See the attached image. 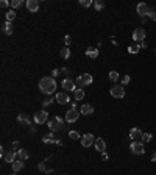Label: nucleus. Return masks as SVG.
Wrapping results in <instances>:
<instances>
[{"mask_svg":"<svg viewBox=\"0 0 156 175\" xmlns=\"http://www.w3.org/2000/svg\"><path fill=\"white\" fill-rule=\"evenodd\" d=\"M55 89H56V81H55L53 77H44L41 78L39 81V91L45 96H50L55 92Z\"/></svg>","mask_w":156,"mask_h":175,"instance_id":"f257e3e1","label":"nucleus"},{"mask_svg":"<svg viewBox=\"0 0 156 175\" xmlns=\"http://www.w3.org/2000/svg\"><path fill=\"white\" fill-rule=\"evenodd\" d=\"M75 83H77V88L83 89L84 86H88V85H91V83H92V75H89V73H83V75H78L77 80H75Z\"/></svg>","mask_w":156,"mask_h":175,"instance_id":"f03ea898","label":"nucleus"},{"mask_svg":"<svg viewBox=\"0 0 156 175\" xmlns=\"http://www.w3.org/2000/svg\"><path fill=\"white\" fill-rule=\"evenodd\" d=\"M109 94L114 99H123L125 97V88L122 85H114L111 89H109Z\"/></svg>","mask_w":156,"mask_h":175,"instance_id":"7ed1b4c3","label":"nucleus"},{"mask_svg":"<svg viewBox=\"0 0 156 175\" xmlns=\"http://www.w3.org/2000/svg\"><path fill=\"white\" fill-rule=\"evenodd\" d=\"M130 149L134 155H144L145 153V149H144V142L142 141H133Z\"/></svg>","mask_w":156,"mask_h":175,"instance_id":"20e7f679","label":"nucleus"},{"mask_svg":"<svg viewBox=\"0 0 156 175\" xmlns=\"http://www.w3.org/2000/svg\"><path fill=\"white\" fill-rule=\"evenodd\" d=\"M49 128L52 131H58V130H61L62 128V119L61 117H53L52 121H49Z\"/></svg>","mask_w":156,"mask_h":175,"instance_id":"39448f33","label":"nucleus"},{"mask_svg":"<svg viewBox=\"0 0 156 175\" xmlns=\"http://www.w3.org/2000/svg\"><path fill=\"white\" fill-rule=\"evenodd\" d=\"M47 117H49V113L45 109H41V111L34 113V124H45Z\"/></svg>","mask_w":156,"mask_h":175,"instance_id":"423d86ee","label":"nucleus"},{"mask_svg":"<svg viewBox=\"0 0 156 175\" xmlns=\"http://www.w3.org/2000/svg\"><path fill=\"white\" fill-rule=\"evenodd\" d=\"M145 30L142 28V27H139V28H134V31H133V39L136 41V42H144L145 41Z\"/></svg>","mask_w":156,"mask_h":175,"instance_id":"0eeeda50","label":"nucleus"},{"mask_svg":"<svg viewBox=\"0 0 156 175\" xmlns=\"http://www.w3.org/2000/svg\"><path fill=\"white\" fill-rule=\"evenodd\" d=\"M92 144H95V136L92 133H86L84 136H81V145L83 147H91Z\"/></svg>","mask_w":156,"mask_h":175,"instance_id":"6e6552de","label":"nucleus"},{"mask_svg":"<svg viewBox=\"0 0 156 175\" xmlns=\"http://www.w3.org/2000/svg\"><path fill=\"white\" fill-rule=\"evenodd\" d=\"M80 114L81 113H78V109H69V111L66 113V122H69V124H72V122H75L77 119L80 117Z\"/></svg>","mask_w":156,"mask_h":175,"instance_id":"1a4fd4ad","label":"nucleus"},{"mask_svg":"<svg viewBox=\"0 0 156 175\" xmlns=\"http://www.w3.org/2000/svg\"><path fill=\"white\" fill-rule=\"evenodd\" d=\"M61 86L66 89V91H75V89H77V83L73 81L72 78H64L62 83H61Z\"/></svg>","mask_w":156,"mask_h":175,"instance_id":"9d476101","label":"nucleus"},{"mask_svg":"<svg viewBox=\"0 0 156 175\" xmlns=\"http://www.w3.org/2000/svg\"><path fill=\"white\" fill-rule=\"evenodd\" d=\"M27 10L30 13H36L39 10V0H27Z\"/></svg>","mask_w":156,"mask_h":175,"instance_id":"9b49d317","label":"nucleus"},{"mask_svg":"<svg viewBox=\"0 0 156 175\" xmlns=\"http://www.w3.org/2000/svg\"><path fill=\"white\" fill-rule=\"evenodd\" d=\"M42 142H44V144H58V145H61V141H59V139H55V134H53V133L45 134V136L42 138Z\"/></svg>","mask_w":156,"mask_h":175,"instance_id":"f8f14e48","label":"nucleus"},{"mask_svg":"<svg viewBox=\"0 0 156 175\" xmlns=\"http://www.w3.org/2000/svg\"><path fill=\"white\" fill-rule=\"evenodd\" d=\"M94 145H95V150H97V152H100V153H103V152H105V149H106V142H105L103 138H97Z\"/></svg>","mask_w":156,"mask_h":175,"instance_id":"ddd939ff","label":"nucleus"},{"mask_svg":"<svg viewBox=\"0 0 156 175\" xmlns=\"http://www.w3.org/2000/svg\"><path fill=\"white\" fill-rule=\"evenodd\" d=\"M16 156H17V152H14V150H8V152H5V155H3V160L6 161V163H14L16 161Z\"/></svg>","mask_w":156,"mask_h":175,"instance_id":"4468645a","label":"nucleus"},{"mask_svg":"<svg viewBox=\"0 0 156 175\" xmlns=\"http://www.w3.org/2000/svg\"><path fill=\"white\" fill-rule=\"evenodd\" d=\"M56 102L59 103V105H66V103H69L70 102V99H69V96L66 94V92H59V94H56Z\"/></svg>","mask_w":156,"mask_h":175,"instance_id":"2eb2a0df","label":"nucleus"},{"mask_svg":"<svg viewBox=\"0 0 156 175\" xmlns=\"http://www.w3.org/2000/svg\"><path fill=\"white\" fill-rule=\"evenodd\" d=\"M142 136H144V133L141 131V128H131V131H130V138H131L133 141L142 139Z\"/></svg>","mask_w":156,"mask_h":175,"instance_id":"dca6fc26","label":"nucleus"},{"mask_svg":"<svg viewBox=\"0 0 156 175\" xmlns=\"http://www.w3.org/2000/svg\"><path fill=\"white\" fill-rule=\"evenodd\" d=\"M80 111H81V114L89 116V114H92V113H94V106H92V105H88V103H84L83 106L80 108Z\"/></svg>","mask_w":156,"mask_h":175,"instance_id":"f3484780","label":"nucleus"},{"mask_svg":"<svg viewBox=\"0 0 156 175\" xmlns=\"http://www.w3.org/2000/svg\"><path fill=\"white\" fill-rule=\"evenodd\" d=\"M136 11L141 16H147V13H148V6H147V3H139L136 6Z\"/></svg>","mask_w":156,"mask_h":175,"instance_id":"a211bd4d","label":"nucleus"},{"mask_svg":"<svg viewBox=\"0 0 156 175\" xmlns=\"http://www.w3.org/2000/svg\"><path fill=\"white\" fill-rule=\"evenodd\" d=\"M2 31L5 33V34H13V24L11 22H5L3 25H2Z\"/></svg>","mask_w":156,"mask_h":175,"instance_id":"6ab92c4d","label":"nucleus"},{"mask_svg":"<svg viewBox=\"0 0 156 175\" xmlns=\"http://www.w3.org/2000/svg\"><path fill=\"white\" fill-rule=\"evenodd\" d=\"M17 156H19V160L25 161V160H28V156H30V153L27 152L25 149H19V150H17Z\"/></svg>","mask_w":156,"mask_h":175,"instance_id":"aec40b11","label":"nucleus"},{"mask_svg":"<svg viewBox=\"0 0 156 175\" xmlns=\"http://www.w3.org/2000/svg\"><path fill=\"white\" fill-rule=\"evenodd\" d=\"M86 55H88L89 58H97V57H98V50H97L95 47H88Z\"/></svg>","mask_w":156,"mask_h":175,"instance_id":"412c9836","label":"nucleus"},{"mask_svg":"<svg viewBox=\"0 0 156 175\" xmlns=\"http://www.w3.org/2000/svg\"><path fill=\"white\" fill-rule=\"evenodd\" d=\"M73 97H75V100H83L84 99V91L77 88L75 91H73Z\"/></svg>","mask_w":156,"mask_h":175,"instance_id":"4be33fe9","label":"nucleus"},{"mask_svg":"<svg viewBox=\"0 0 156 175\" xmlns=\"http://www.w3.org/2000/svg\"><path fill=\"white\" fill-rule=\"evenodd\" d=\"M17 121H19L21 124H24V125H30V117L28 116H27V114H19V116H17Z\"/></svg>","mask_w":156,"mask_h":175,"instance_id":"5701e85b","label":"nucleus"},{"mask_svg":"<svg viewBox=\"0 0 156 175\" xmlns=\"http://www.w3.org/2000/svg\"><path fill=\"white\" fill-rule=\"evenodd\" d=\"M59 57H61L62 60H67V58L70 57V50H69V47H62V49L59 50Z\"/></svg>","mask_w":156,"mask_h":175,"instance_id":"b1692460","label":"nucleus"},{"mask_svg":"<svg viewBox=\"0 0 156 175\" xmlns=\"http://www.w3.org/2000/svg\"><path fill=\"white\" fill-rule=\"evenodd\" d=\"M22 167H24V163H22V160H16V161L13 163V170H14V172H19V170H22Z\"/></svg>","mask_w":156,"mask_h":175,"instance_id":"393cba45","label":"nucleus"},{"mask_svg":"<svg viewBox=\"0 0 156 175\" xmlns=\"http://www.w3.org/2000/svg\"><path fill=\"white\" fill-rule=\"evenodd\" d=\"M16 19V11L14 10H10L6 13V22H13Z\"/></svg>","mask_w":156,"mask_h":175,"instance_id":"a878e982","label":"nucleus"},{"mask_svg":"<svg viewBox=\"0 0 156 175\" xmlns=\"http://www.w3.org/2000/svg\"><path fill=\"white\" fill-rule=\"evenodd\" d=\"M139 50H141V44H133V45L128 47V52H130V53H137Z\"/></svg>","mask_w":156,"mask_h":175,"instance_id":"bb28decb","label":"nucleus"},{"mask_svg":"<svg viewBox=\"0 0 156 175\" xmlns=\"http://www.w3.org/2000/svg\"><path fill=\"white\" fill-rule=\"evenodd\" d=\"M69 138H70V139L72 141H75V139H80V133L78 131H75V130H73V131H69Z\"/></svg>","mask_w":156,"mask_h":175,"instance_id":"cd10ccee","label":"nucleus"},{"mask_svg":"<svg viewBox=\"0 0 156 175\" xmlns=\"http://www.w3.org/2000/svg\"><path fill=\"white\" fill-rule=\"evenodd\" d=\"M153 139V134L151 133H144V136H142V142H150Z\"/></svg>","mask_w":156,"mask_h":175,"instance_id":"c85d7f7f","label":"nucleus"},{"mask_svg":"<svg viewBox=\"0 0 156 175\" xmlns=\"http://www.w3.org/2000/svg\"><path fill=\"white\" fill-rule=\"evenodd\" d=\"M109 80H111V81H117L119 80V73L116 70H111V72H109Z\"/></svg>","mask_w":156,"mask_h":175,"instance_id":"c756f323","label":"nucleus"},{"mask_svg":"<svg viewBox=\"0 0 156 175\" xmlns=\"http://www.w3.org/2000/svg\"><path fill=\"white\" fill-rule=\"evenodd\" d=\"M103 6H105V3L102 2V0H97V2L94 3V8L97 11H100V10H103Z\"/></svg>","mask_w":156,"mask_h":175,"instance_id":"7c9ffc66","label":"nucleus"},{"mask_svg":"<svg viewBox=\"0 0 156 175\" xmlns=\"http://www.w3.org/2000/svg\"><path fill=\"white\" fill-rule=\"evenodd\" d=\"M147 16H148L151 21H156V11L153 10V8H148V13H147Z\"/></svg>","mask_w":156,"mask_h":175,"instance_id":"2f4dec72","label":"nucleus"},{"mask_svg":"<svg viewBox=\"0 0 156 175\" xmlns=\"http://www.w3.org/2000/svg\"><path fill=\"white\" fill-rule=\"evenodd\" d=\"M80 5L84 6V8H89L91 5H92V2H91V0H80Z\"/></svg>","mask_w":156,"mask_h":175,"instance_id":"473e14b6","label":"nucleus"},{"mask_svg":"<svg viewBox=\"0 0 156 175\" xmlns=\"http://www.w3.org/2000/svg\"><path fill=\"white\" fill-rule=\"evenodd\" d=\"M11 6L14 8V10H16V8H19V6H22V0H13Z\"/></svg>","mask_w":156,"mask_h":175,"instance_id":"72a5a7b5","label":"nucleus"},{"mask_svg":"<svg viewBox=\"0 0 156 175\" xmlns=\"http://www.w3.org/2000/svg\"><path fill=\"white\" fill-rule=\"evenodd\" d=\"M130 75H123V78H122V86H125V85H128L130 83Z\"/></svg>","mask_w":156,"mask_h":175,"instance_id":"f704fd0d","label":"nucleus"},{"mask_svg":"<svg viewBox=\"0 0 156 175\" xmlns=\"http://www.w3.org/2000/svg\"><path fill=\"white\" fill-rule=\"evenodd\" d=\"M38 169H39L41 172H49L47 169H45V161H44V163H39V166H38Z\"/></svg>","mask_w":156,"mask_h":175,"instance_id":"c9c22d12","label":"nucleus"},{"mask_svg":"<svg viewBox=\"0 0 156 175\" xmlns=\"http://www.w3.org/2000/svg\"><path fill=\"white\" fill-rule=\"evenodd\" d=\"M52 102H53V99L47 97V99H45L44 102H42V105H44V106H49V105H52Z\"/></svg>","mask_w":156,"mask_h":175,"instance_id":"e433bc0d","label":"nucleus"},{"mask_svg":"<svg viewBox=\"0 0 156 175\" xmlns=\"http://www.w3.org/2000/svg\"><path fill=\"white\" fill-rule=\"evenodd\" d=\"M64 42H66V45H70L72 39H70V36H69V34H66V36H64Z\"/></svg>","mask_w":156,"mask_h":175,"instance_id":"4c0bfd02","label":"nucleus"},{"mask_svg":"<svg viewBox=\"0 0 156 175\" xmlns=\"http://www.w3.org/2000/svg\"><path fill=\"white\" fill-rule=\"evenodd\" d=\"M0 5H2V8H6L8 5H10V2H8V0H2V2H0Z\"/></svg>","mask_w":156,"mask_h":175,"instance_id":"58836bf2","label":"nucleus"},{"mask_svg":"<svg viewBox=\"0 0 156 175\" xmlns=\"http://www.w3.org/2000/svg\"><path fill=\"white\" fill-rule=\"evenodd\" d=\"M58 73H59V70H58V69H53V72H52V77L55 78V77L58 75Z\"/></svg>","mask_w":156,"mask_h":175,"instance_id":"ea45409f","label":"nucleus"},{"mask_svg":"<svg viewBox=\"0 0 156 175\" xmlns=\"http://www.w3.org/2000/svg\"><path fill=\"white\" fill-rule=\"evenodd\" d=\"M108 158H109V156H108V155H106V153L103 152V153H102V160H103V161H106Z\"/></svg>","mask_w":156,"mask_h":175,"instance_id":"a19ab883","label":"nucleus"},{"mask_svg":"<svg viewBox=\"0 0 156 175\" xmlns=\"http://www.w3.org/2000/svg\"><path fill=\"white\" fill-rule=\"evenodd\" d=\"M141 49H147V42H145V41L141 42Z\"/></svg>","mask_w":156,"mask_h":175,"instance_id":"79ce46f5","label":"nucleus"},{"mask_svg":"<svg viewBox=\"0 0 156 175\" xmlns=\"http://www.w3.org/2000/svg\"><path fill=\"white\" fill-rule=\"evenodd\" d=\"M151 161H153V163H156V152L151 155Z\"/></svg>","mask_w":156,"mask_h":175,"instance_id":"37998d69","label":"nucleus"},{"mask_svg":"<svg viewBox=\"0 0 156 175\" xmlns=\"http://www.w3.org/2000/svg\"><path fill=\"white\" fill-rule=\"evenodd\" d=\"M13 147H14V149H19V142H17V141H16V142L13 144Z\"/></svg>","mask_w":156,"mask_h":175,"instance_id":"c03bdc74","label":"nucleus"},{"mask_svg":"<svg viewBox=\"0 0 156 175\" xmlns=\"http://www.w3.org/2000/svg\"><path fill=\"white\" fill-rule=\"evenodd\" d=\"M11 175H16V172H14V173H11Z\"/></svg>","mask_w":156,"mask_h":175,"instance_id":"a18cd8bd","label":"nucleus"},{"mask_svg":"<svg viewBox=\"0 0 156 175\" xmlns=\"http://www.w3.org/2000/svg\"><path fill=\"white\" fill-rule=\"evenodd\" d=\"M154 53H156V50H154Z\"/></svg>","mask_w":156,"mask_h":175,"instance_id":"49530a36","label":"nucleus"}]
</instances>
